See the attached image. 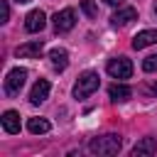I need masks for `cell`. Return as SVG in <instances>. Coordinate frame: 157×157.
<instances>
[{"instance_id":"cell-2","label":"cell","mask_w":157,"mask_h":157,"mask_svg":"<svg viewBox=\"0 0 157 157\" xmlns=\"http://www.w3.org/2000/svg\"><path fill=\"white\" fill-rule=\"evenodd\" d=\"M98 86H101L98 74H96V71H83V74L78 76V81H76V86H74V96H76V98H86V96H91Z\"/></svg>"},{"instance_id":"cell-4","label":"cell","mask_w":157,"mask_h":157,"mask_svg":"<svg viewBox=\"0 0 157 157\" xmlns=\"http://www.w3.org/2000/svg\"><path fill=\"white\" fill-rule=\"evenodd\" d=\"M25 78H27V71H25V69H12V71H7V76H5V91H7L10 96H17V93L22 91V86H25Z\"/></svg>"},{"instance_id":"cell-12","label":"cell","mask_w":157,"mask_h":157,"mask_svg":"<svg viewBox=\"0 0 157 157\" xmlns=\"http://www.w3.org/2000/svg\"><path fill=\"white\" fill-rule=\"evenodd\" d=\"M108 96H110V101H115V103H125V101L132 96V91H130V86H125V83H113V86L108 88Z\"/></svg>"},{"instance_id":"cell-5","label":"cell","mask_w":157,"mask_h":157,"mask_svg":"<svg viewBox=\"0 0 157 157\" xmlns=\"http://www.w3.org/2000/svg\"><path fill=\"white\" fill-rule=\"evenodd\" d=\"M74 25H76V12L71 7H64L54 15V29L56 32H69Z\"/></svg>"},{"instance_id":"cell-3","label":"cell","mask_w":157,"mask_h":157,"mask_svg":"<svg viewBox=\"0 0 157 157\" xmlns=\"http://www.w3.org/2000/svg\"><path fill=\"white\" fill-rule=\"evenodd\" d=\"M105 69H108V74H110L113 78H130V76H132V61H130L128 56H115V59H110Z\"/></svg>"},{"instance_id":"cell-6","label":"cell","mask_w":157,"mask_h":157,"mask_svg":"<svg viewBox=\"0 0 157 157\" xmlns=\"http://www.w3.org/2000/svg\"><path fill=\"white\" fill-rule=\"evenodd\" d=\"M42 49H44V44H42V39H34V42H27V44H20V47L15 49V54H17L20 59H39V54H42Z\"/></svg>"},{"instance_id":"cell-9","label":"cell","mask_w":157,"mask_h":157,"mask_svg":"<svg viewBox=\"0 0 157 157\" xmlns=\"http://www.w3.org/2000/svg\"><path fill=\"white\" fill-rule=\"evenodd\" d=\"M0 123H2V130H5L7 135L20 132V113H17V110H5L2 118H0Z\"/></svg>"},{"instance_id":"cell-18","label":"cell","mask_w":157,"mask_h":157,"mask_svg":"<svg viewBox=\"0 0 157 157\" xmlns=\"http://www.w3.org/2000/svg\"><path fill=\"white\" fill-rule=\"evenodd\" d=\"M7 17H10V5L7 0H0V22H7Z\"/></svg>"},{"instance_id":"cell-8","label":"cell","mask_w":157,"mask_h":157,"mask_svg":"<svg viewBox=\"0 0 157 157\" xmlns=\"http://www.w3.org/2000/svg\"><path fill=\"white\" fill-rule=\"evenodd\" d=\"M44 25H47V17H44L42 10L27 12V17H25V29H27V32H42Z\"/></svg>"},{"instance_id":"cell-13","label":"cell","mask_w":157,"mask_h":157,"mask_svg":"<svg viewBox=\"0 0 157 157\" xmlns=\"http://www.w3.org/2000/svg\"><path fill=\"white\" fill-rule=\"evenodd\" d=\"M49 61H52V66H54L56 71H64V69L69 66V54H66V49H52V52H49Z\"/></svg>"},{"instance_id":"cell-15","label":"cell","mask_w":157,"mask_h":157,"mask_svg":"<svg viewBox=\"0 0 157 157\" xmlns=\"http://www.w3.org/2000/svg\"><path fill=\"white\" fill-rule=\"evenodd\" d=\"M27 130H29L32 135H44V132L52 130V125H49L47 118H29V120H27Z\"/></svg>"},{"instance_id":"cell-20","label":"cell","mask_w":157,"mask_h":157,"mask_svg":"<svg viewBox=\"0 0 157 157\" xmlns=\"http://www.w3.org/2000/svg\"><path fill=\"white\" fill-rule=\"evenodd\" d=\"M152 91H155V93H157V83H155V86H152Z\"/></svg>"},{"instance_id":"cell-22","label":"cell","mask_w":157,"mask_h":157,"mask_svg":"<svg viewBox=\"0 0 157 157\" xmlns=\"http://www.w3.org/2000/svg\"><path fill=\"white\" fill-rule=\"evenodd\" d=\"M155 12H157V2H155Z\"/></svg>"},{"instance_id":"cell-17","label":"cell","mask_w":157,"mask_h":157,"mask_svg":"<svg viewBox=\"0 0 157 157\" xmlns=\"http://www.w3.org/2000/svg\"><path fill=\"white\" fill-rule=\"evenodd\" d=\"M81 10L86 12V17H96V15H98V10H96L93 0H81Z\"/></svg>"},{"instance_id":"cell-21","label":"cell","mask_w":157,"mask_h":157,"mask_svg":"<svg viewBox=\"0 0 157 157\" xmlns=\"http://www.w3.org/2000/svg\"><path fill=\"white\" fill-rule=\"evenodd\" d=\"M15 2H29V0H15Z\"/></svg>"},{"instance_id":"cell-10","label":"cell","mask_w":157,"mask_h":157,"mask_svg":"<svg viewBox=\"0 0 157 157\" xmlns=\"http://www.w3.org/2000/svg\"><path fill=\"white\" fill-rule=\"evenodd\" d=\"M132 20H137V10H135V7H120V10L110 17V25H113V27H123V25H128V22H132Z\"/></svg>"},{"instance_id":"cell-7","label":"cell","mask_w":157,"mask_h":157,"mask_svg":"<svg viewBox=\"0 0 157 157\" xmlns=\"http://www.w3.org/2000/svg\"><path fill=\"white\" fill-rule=\"evenodd\" d=\"M49 81L47 78H39L34 86H32V91H29V103L32 105H39V103H44L47 98H49Z\"/></svg>"},{"instance_id":"cell-14","label":"cell","mask_w":157,"mask_h":157,"mask_svg":"<svg viewBox=\"0 0 157 157\" xmlns=\"http://www.w3.org/2000/svg\"><path fill=\"white\" fill-rule=\"evenodd\" d=\"M157 152V140L155 137H142L135 147H132V155L137 157V155H155Z\"/></svg>"},{"instance_id":"cell-16","label":"cell","mask_w":157,"mask_h":157,"mask_svg":"<svg viewBox=\"0 0 157 157\" xmlns=\"http://www.w3.org/2000/svg\"><path fill=\"white\" fill-rule=\"evenodd\" d=\"M142 71H147V74L157 71V54H150V56L142 59Z\"/></svg>"},{"instance_id":"cell-19","label":"cell","mask_w":157,"mask_h":157,"mask_svg":"<svg viewBox=\"0 0 157 157\" xmlns=\"http://www.w3.org/2000/svg\"><path fill=\"white\" fill-rule=\"evenodd\" d=\"M105 5H110V7H120L123 5V0H103Z\"/></svg>"},{"instance_id":"cell-11","label":"cell","mask_w":157,"mask_h":157,"mask_svg":"<svg viewBox=\"0 0 157 157\" xmlns=\"http://www.w3.org/2000/svg\"><path fill=\"white\" fill-rule=\"evenodd\" d=\"M157 42V29H142L132 37V49H145Z\"/></svg>"},{"instance_id":"cell-1","label":"cell","mask_w":157,"mask_h":157,"mask_svg":"<svg viewBox=\"0 0 157 157\" xmlns=\"http://www.w3.org/2000/svg\"><path fill=\"white\" fill-rule=\"evenodd\" d=\"M120 145H123L120 135L108 132V135L93 137V140L88 142V150H91L93 155H118V152H120Z\"/></svg>"}]
</instances>
